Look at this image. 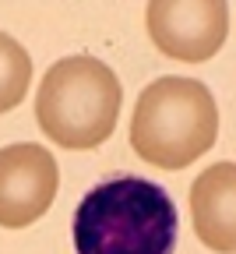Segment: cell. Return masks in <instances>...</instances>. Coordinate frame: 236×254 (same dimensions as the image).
I'll return each instance as SVG.
<instances>
[{"label":"cell","mask_w":236,"mask_h":254,"mask_svg":"<svg viewBox=\"0 0 236 254\" xmlns=\"http://www.w3.org/2000/svg\"><path fill=\"white\" fill-rule=\"evenodd\" d=\"M194 233L215 254H236V163H215L190 184Z\"/></svg>","instance_id":"8992f818"},{"label":"cell","mask_w":236,"mask_h":254,"mask_svg":"<svg viewBox=\"0 0 236 254\" xmlns=\"http://www.w3.org/2000/svg\"><path fill=\"white\" fill-rule=\"evenodd\" d=\"M60 187V170L50 148L18 141L0 148V226L25 230L39 222Z\"/></svg>","instance_id":"5b68a950"},{"label":"cell","mask_w":236,"mask_h":254,"mask_svg":"<svg viewBox=\"0 0 236 254\" xmlns=\"http://www.w3.org/2000/svg\"><path fill=\"white\" fill-rule=\"evenodd\" d=\"M145 25L159 53L201 64L222 50L229 36V7L226 0H152Z\"/></svg>","instance_id":"277c9868"},{"label":"cell","mask_w":236,"mask_h":254,"mask_svg":"<svg viewBox=\"0 0 236 254\" xmlns=\"http://www.w3.org/2000/svg\"><path fill=\"white\" fill-rule=\"evenodd\" d=\"M123 88L110 64L78 53L63 57L46 71L36 95V120L43 134L60 148L85 152L113 138Z\"/></svg>","instance_id":"3957f363"},{"label":"cell","mask_w":236,"mask_h":254,"mask_svg":"<svg viewBox=\"0 0 236 254\" xmlns=\"http://www.w3.org/2000/svg\"><path fill=\"white\" fill-rule=\"evenodd\" d=\"M173 247L177 205L152 180H103L74 208L78 254H173Z\"/></svg>","instance_id":"6da1fadb"},{"label":"cell","mask_w":236,"mask_h":254,"mask_svg":"<svg viewBox=\"0 0 236 254\" xmlns=\"http://www.w3.org/2000/svg\"><path fill=\"white\" fill-rule=\"evenodd\" d=\"M219 138V110L205 81L155 78L130 117V148L141 163L159 170H183L197 163Z\"/></svg>","instance_id":"7a4b0ae2"},{"label":"cell","mask_w":236,"mask_h":254,"mask_svg":"<svg viewBox=\"0 0 236 254\" xmlns=\"http://www.w3.org/2000/svg\"><path fill=\"white\" fill-rule=\"evenodd\" d=\"M28 81H32V57L28 50L0 32V113H11L14 106H21V99L28 95Z\"/></svg>","instance_id":"52a82bcc"}]
</instances>
